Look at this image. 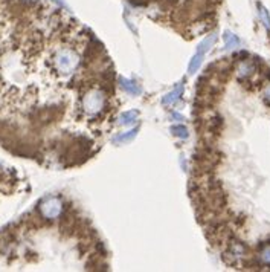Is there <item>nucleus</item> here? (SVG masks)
Returning a JSON list of instances; mask_svg holds the SVG:
<instances>
[{
  "mask_svg": "<svg viewBox=\"0 0 270 272\" xmlns=\"http://www.w3.org/2000/svg\"><path fill=\"white\" fill-rule=\"evenodd\" d=\"M216 40H217L216 34H211V36H208L203 41H201V43L198 44L197 52L194 54L193 58H191L189 66H188V74H189V75H194V74L200 69L201 63H203V60H205V55L211 51V48L214 46V43H216Z\"/></svg>",
  "mask_w": 270,
  "mask_h": 272,
  "instance_id": "obj_2",
  "label": "nucleus"
},
{
  "mask_svg": "<svg viewBox=\"0 0 270 272\" xmlns=\"http://www.w3.org/2000/svg\"><path fill=\"white\" fill-rule=\"evenodd\" d=\"M78 64H80V57L72 49H60L54 57L55 69L63 75H69L75 72Z\"/></svg>",
  "mask_w": 270,
  "mask_h": 272,
  "instance_id": "obj_1",
  "label": "nucleus"
},
{
  "mask_svg": "<svg viewBox=\"0 0 270 272\" xmlns=\"http://www.w3.org/2000/svg\"><path fill=\"white\" fill-rule=\"evenodd\" d=\"M138 117H139V113L136 110L122 112L119 115V124H121V126H131V124H134L138 121Z\"/></svg>",
  "mask_w": 270,
  "mask_h": 272,
  "instance_id": "obj_7",
  "label": "nucleus"
},
{
  "mask_svg": "<svg viewBox=\"0 0 270 272\" xmlns=\"http://www.w3.org/2000/svg\"><path fill=\"white\" fill-rule=\"evenodd\" d=\"M253 72H255V66H253V63H251V61H244V63H241V64L238 66V75H240L241 78L251 77Z\"/></svg>",
  "mask_w": 270,
  "mask_h": 272,
  "instance_id": "obj_10",
  "label": "nucleus"
},
{
  "mask_svg": "<svg viewBox=\"0 0 270 272\" xmlns=\"http://www.w3.org/2000/svg\"><path fill=\"white\" fill-rule=\"evenodd\" d=\"M258 14H260V19L263 21V25L270 31V16H269V11L261 3H258Z\"/></svg>",
  "mask_w": 270,
  "mask_h": 272,
  "instance_id": "obj_12",
  "label": "nucleus"
},
{
  "mask_svg": "<svg viewBox=\"0 0 270 272\" xmlns=\"http://www.w3.org/2000/svg\"><path fill=\"white\" fill-rule=\"evenodd\" d=\"M258 258H260V262L266 266H270V243L269 245H264L261 248L260 254H258Z\"/></svg>",
  "mask_w": 270,
  "mask_h": 272,
  "instance_id": "obj_11",
  "label": "nucleus"
},
{
  "mask_svg": "<svg viewBox=\"0 0 270 272\" xmlns=\"http://www.w3.org/2000/svg\"><path fill=\"white\" fill-rule=\"evenodd\" d=\"M223 39H224V48H226V49H234V48L240 46V39L235 36L234 32L226 31V32H224Z\"/></svg>",
  "mask_w": 270,
  "mask_h": 272,
  "instance_id": "obj_9",
  "label": "nucleus"
},
{
  "mask_svg": "<svg viewBox=\"0 0 270 272\" xmlns=\"http://www.w3.org/2000/svg\"><path fill=\"white\" fill-rule=\"evenodd\" d=\"M52 2H55L58 6H61V8H66V3H64V0H52Z\"/></svg>",
  "mask_w": 270,
  "mask_h": 272,
  "instance_id": "obj_16",
  "label": "nucleus"
},
{
  "mask_svg": "<svg viewBox=\"0 0 270 272\" xmlns=\"http://www.w3.org/2000/svg\"><path fill=\"white\" fill-rule=\"evenodd\" d=\"M171 133L174 136H177V138H180V139H186L188 136H189L188 129L185 126H182V124H179V126H173L171 127Z\"/></svg>",
  "mask_w": 270,
  "mask_h": 272,
  "instance_id": "obj_13",
  "label": "nucleus"
},
{
  "mask_svg": "<svg viewBox=\"0 0 270 272\" xmlns=\"http://www.w3.org/2000/svg\"><path fill=\"white\" fill-rule=\"evenodd\" d=\"M183 90H185V83L182 81V83H179V84L176 86L174 90H171L170 94H166V95L163 97L162 103H163L165 106H171V104L177 103V101L180 99V97L183 95Z\"/></svg>",
  "mask_w": 270,
  "mask_h": 272,
  "instance_id": "obj_5",
  "label": "nucleus"
},
{
  "mask_svg": "<svg viewBox=\"0 0 270 272\" xmlns=\"http://www.w3.org/2000/svg\"><path fill=\"white\" fill-rule=\"evenodd\" d=\"M138 132H139V127H134L133 130H128V132H126V133H121V135L115 136V138H113V142H115V144H118V142H119V144L130 142L131 139L136 138Z\"/></svg>",
  "mask_w": 270,
  "mask_h": 272,
  "instance_id": "obj_8",
  "label": "nucleus"
},
{
  "mask_svg": "<svg viewBox=\"0 0 270 272\" xmlns=\"http://www.w3.org/2000/svg\"><path fill=\"white\" fill-rule=\"evenodd\" d=\"M171 118H173V119H176V121H185V118H183L182 115H179V113H176V112H174V113H171Z\"/></svg>",
  "mask_w": 270,
  "mask_h": 272,
  "instance_id": "obj_15",
  "label": "nucleus"
},
{
  "mask_svg": "<svg viewBox=\"0 0 270 272\" xmlns=\"http://www.w3.org/2000/svg\"><path fill=\"white\" fill-rule=\"evenodd\" d=\"M263 97L266 98V101H269V103H270V83L264 87V90H263Z\"/></svg>",
  "mask_w": 270,
  "mask_h": 272,
  "instance_id": "obj_14",
  "label": "nucleus"
},
{
  "mask_svg": "<svg viewBox=\"0 0 270 272\" xmlns=\"http://www.w3.org/2000/svg\"><path fill=\"white\" fill-rule=\"evenodd\" d=\"M40 211L43 214V217L51 219V220L57 219L63 211V203L58 197H48L41 202Z\"/></svg>",
  "mask_w": 270,
  "mask_h": 272,
  "instance_id": "obj_4",
  "label": "nucleus"
},
{
  "mask_svg": "<svg viewBox=\"0 0 270 272\" xmlns=\"http://www.w3.org/2000/svg\"><path fill=\"white\" fill-rule=\"evenodd\" d=\"M106 106V95L98 89L87 92L83 98V109L87 115H98Z\"/></svg>",
  "mask_w": 270,
  "mask_h": 272,
  "instance_id": "obj_3",
  "label": "nucleus"
},
{
  "mask_svg": "<svg viewBox=\"0 0 270 272\" xmlns=\"http://www.w3.org/2000/svg\"><path fill=\"white\" fill-rule=\"evenodd\" d=\"M119 84L121 87L126 90L127 94L133 95V97H138L142 94V89L141 86L136 83V81H133V80H128V78H124V77H119Z\"/></svg>",
  "mask_w": 270,
  "mask_h": 272,
  "instance_id": "obj_6",
  "label": "nucleus"
}]
</instances>
